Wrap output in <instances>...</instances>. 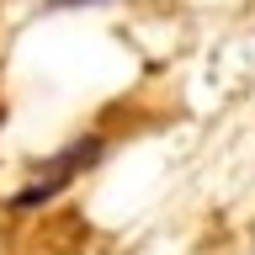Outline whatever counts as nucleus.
Wrapping results in <instances>:
<instances>
[{
	"label": "nucleus",
	"mask_w": 255,
	"mask_h": 255,
	"mask_svg": "<svg viewBox=\"0 0 255 255\" xmlns=\"http://www.w3.org/2000/svg\"><path fill=\"white\" fill-rule=\"evenodd\" d=\"M107 154H112L107 133H80V138H69L64 149H53V154L43 159V175H53V181H64V186H75L80 175L96 170Z\"/></svg>",
	"instance_id": "obj_1"
},
{
	"label": "nucleus",
	"mask_w": 255,
	"mask_h": 255,
	"mask_svg": "<svg viewBox=\"0 0 255 255\" xmlns=\"http://www.w3.org/2000/svg\"><path fill=\"white\" fill-rule=\"evenodd\" d=\"M75 5H107V0H43V11H75Z\"/></svg>",
	"instance_id": "obj_2"
}]
</instances>
